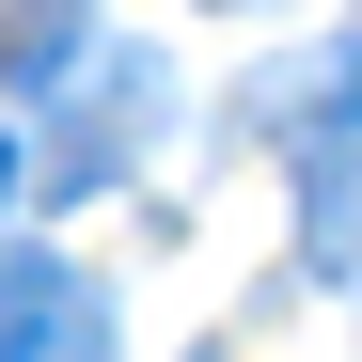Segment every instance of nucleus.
Returning <instances> with one entry per match:
<instances>
[{"mask_svg": "<svg viewBox=\"0 0 362 362\" xmlns=\"http://www.w3.org/2000/svg\"><path fill=\"white\" fill-rule=\"evenodd\" d=\"M142 127H158V64H142V47H110V64L79 79V127L47 142V205H79V189H110V173L142 158Z\"/></svg>", "mask_w": 362, "mask_h": 362, "instance_id": "f257e3e1", "label": "nucleus"}, {"mask_svg": "<svg viewBox=\"0 0 362 362\" xmlns=\"http://www.w3.org/2000/svg\"><path fill=\"white\" fill-rule=\"evenodd\" d=\"M0 362H110L95 268H64V252H16V268H0Z\"/></svg>", "mask_w": 362, "mask_h": 362, "instance_id": "f03ea898", "label": "nucleus"}, {"mask_svg": "<svg viewBox=\"0 0 362 362\" xmlns=\"http://www.w3.org/2000/svg\"><path fill=\"white\" fill-rule=\"evenodd\" d=\"M252 110H268V127H284L299 158H315L331 127H362V47H315V64H284V79H252Z\"/></svg>", "mask_w": 362, "mask_h": 362, "instance_id": "7ed1b4c3", "label": "nucleus"}, {"mask_svg": "<svg viewBox=\"0 0 362 362\" xmlns=\"http://www.w3.org/2000/svg\"><path fill=\"white\" fill-rule=\"evenodd\" d=\"M79 32H95V0H0V79H47V64H79Z\"/></svg>", "mask_w": 362, "mask_h": 362, "instance_id": "20e7f679", "label": "nucleus"}, {"mask_svg": "<svg viewBox=\"0 0 362 362\" xmlns=\"http://www.w3.org/2000/svg\"><path fill=\"white\" fill-rule=\"evenodd\" d=\"M0 205H16V142H0Z\"/></svg>", "mask_w": 362, "mask_h": 362, "instance_id": "39448f33", "label": "nucleus"}]
</instances>
